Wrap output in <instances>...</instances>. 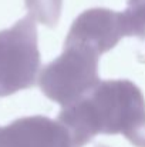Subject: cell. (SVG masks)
Masks as SVG:
<instances>
[{"instance_id":"8","label":"cell","mask_w":145,"mask_h":147,"mask_svg":"<svg viewBox=\"0 0 145 147\" xmlns=\"http://www.w3.org/2000/svg\"><path fill=\"white\" fill-rule=\"evenodd\" d=\"M97 147H107V146H97Z\"/></svg>"},{"instance_id":"7","label":"cell","mask_w":145,"mask_h":147,"mask_svg":"<svg viewBox=\"0 0 145 147\" xmlns=\"http://www.w3.org/2000/svg\"><path fill=\"white\" fill-rule=\"evenodd\" d=\"M132 36L145 39V0H128L125 10Z\"/></svg>"},{"instance_id":"3","label":"cell","mask_w":145,"mask_h":147,"mask_svg":"<svg viewBox=\"0 0 145 147\" xmlns=\"http://www.w3.org/2000/svg\"><path fill=\"white\" fill-rule=\"evenodd\" d=\"M36 20L29 14L0 32V97L36 84L40 74Z\"/></svg>"},{"instance_id":"4","label":"cell","mask_w":145,"mask_h":147,"mask_svg":"<svg viewBox=\"0 0 145 147\" xmlns=\"http://www.w3.org/2000/svg\"><path fill=\"white\" fill-rule=\"evenodd\" d=\"M131 36L132 32L125 11L94 7L77 16L64 42L80 43L102 54L115 47L122 37Z\"/></svg>"},{"instance_id":"1","label":"cell","mask_w":145,"mask_h":147,"mask_svg":"<svg viewBox=\"0 0 145 147\" xmlns=\"http://www.w3.org/2000/svg\"><path fill=\"white\" fill-rule=\"evenodd\" d=\"M57 120L74 147L97 134H122L132 146L145 147V97L130 80H104L81 98L63 106Z\"/></svg>"},{"instance_id":"6","label":"cell","mask_w":145,"mask_h":147,"mask_svg":"<svg viewBox=\"0 0 145 147\" xmlns=\"http://www.w3.org/2000/svg\"><path fill=\"white\" fill-rule=\"evenodd\" d=\"M30 16L47 26L55 27L63 10V0H24Z\"/></svg>"},{"instance_id":"2","label":"cell","mask_w":145,"mask_h":147,"mask_svg":"<svg viewBox=\"0 0 145 147\" xmlns=\"http://www.w3.org/2000/svg\"><path fill=\"white\" fill-rule=\"evenodd\" d=\"M98 57L91 47L64 42L63 53L39 74L40 90L60 106L81 98L100 83Z\"/></svg>"},{"instance_id":"5","label":"cell","mask_w":145,"mask_h":147,"mask_svg":"<svg viewBox=\"0 0 145 147\" xmlns=\"http://www.w3.org/2000/svg\"><path fill=\"white\" fill-rule=\"evenodd\" d=\"M0 147H74L70 133L44 116L21 117L0 127Z\"/></svg>"}]
</instances>
